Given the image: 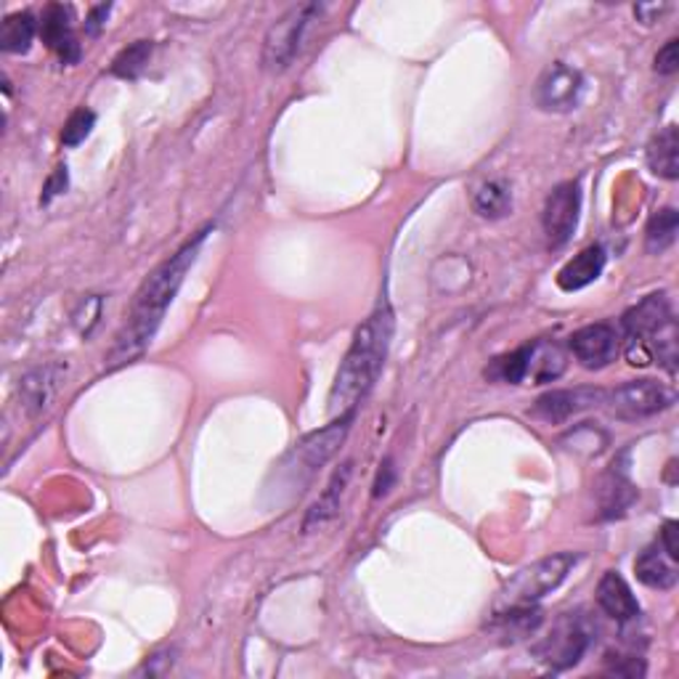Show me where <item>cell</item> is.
Here are the masks:
<instances>
[{
	"mask_svg": "<svg viewBox=\"0 0 679 679\" xmlns=\"http://www.w3.org/2000/svg\"><path fill=\"white\" fill-rule=\"evenodd\" d=\"M574 552H555V555H547L536 560L528 568L517 571L512 579L504 584V589L497 598V613L512 611V607H528L536 605L539 600H545L547 594H552L560 584L565 581V576L571 574V568L576 565Z\"/></svg>",
	"mask_w": 679,
	"mask_h": 679,
	"instance_id": "4",
	"label": "cell"
},
{
	"mask_svg": "<svg viewBox=\"0 0 679 679\" xmlns=\"http://www.w3.org/2000/svg\"><path fill=\"white\" fill-rule=\"evenodd\" d=\"M354 420H356V412L335 417L330 425L303 438L300 444H297L295 449L290 451L287 460H284V464H282L284 473H287L292 481H297V484H306V481L311 478L316 470L321 467V464H326L332 460V454L337 451V446L343 444L345 436H348L350 422Z\"/></svg>",
	"mask_w": 679,
	"mask_h": 679,
	"instance_id": "7",
	"label": "cell"
},
{
	"mask_svg": "<svg viewBox=\"0 0 679 679\" xmlns=\"http://www.w3.org/2000/svg\"><path fill=\"white\" fill-rule=\"evenodd\" d=\"M393 330H396V321H393V311L388 306H380L356 330L354 343H350L330 390L332 417L356 412L367 393L374 388V383L383 374L385 359H388Z\"/></svg>",
	"mask_w": 679,
	"mask_h": 679,
	"instance_id": "2",
	"label": "cell"
},
{
	"mask_svg": "<svg viewBox=\"0 0 679 679\" xmlns=\"http://www.w3.org/2000/svg\"><path fill=\"white\" fill-rule=\"evenodd\" d=\"M669 11V3H637L635 5V16L642 22V25H653L661 16Z\"/></svg>",
	"mask_w": 679,
	"mask_h": 679,
	"instance_id": "31",
	"label": "cell"
},
{
	"mask_svg": "<svg viewBox=\"0 0 679 679\" xmlns=\"http://www.w3.org/2000/svg\"><path fill=\"white\" fill-rule=\"evenodd\" d=\"M67 183H69L67 165H59V168L53 170L51 176H49V181H46V187H43V196H40V205H49V202L53 200V196H59V194L67 192Z\"/></svg>",
	"mask_w": 679,
	"mask_h": 679,
	"instance_id": "29",
	"label": "cell"
},
{
	"mask_svg": "<svg viewBox=\"0 0 679 679\" xmlns=\"http://www.w3.org/2000/svg\"><path fill=\"white\" fill-rule=\"evenodd\" d=\"M605 398V390L600 388H574V390H550L545 396L536 398L531 407V417L547 422V425H560V422L571 420L574 414L584 412V409L600 407Z\"/></svg>",
	"mask_w": 679,
	"mask_h": 679,
	"instance_id": "12",
	"label": "cell"
},
{
	"mask_svg": "<svg viewBox=\"0 0 679 679\" xmlns=\"http://www.w3.org/2000/svg\"><path fill=\"white\" fill-rule=\"evenodd\" d=\"M655 73L658 75H675L679 69V40H666V46L655 53Z\"/></svg>",
	"mask_w": 679,
	"mask_h": 679,
	"instance_id": "28",
	"label": "cell"
},
{
	"mask_svg": "<svg viewBox=\"0 0 679 679\" xmlns=\"http://www.w3.org/2000/svg\"><path fill=\"white\" fill-rule=\"evenodd\" d=\"M679 234V213L675 207H661L655 210L645 226V249L651 255H661L677 242Z\"/></svg>",
	"mask_w": 679,
	"mask_h": 679,
	"instance_id": "24",
	"label": "cell"
},
{
	"mask_svg": "<svg viewBox=\"0 0 679 679\" xmlns=\"http://www.w3.org/2000/svg\"><path fill=\"white\" fill-rule=\"evenodd\" d=\"M393 481H396V467H393L390 460H385L380 464L377 481H374V497H385V494L390 491Z\"/></svg>",
	"mask_w": 679,
	"mask_h": 679,
	"instance_id": "32",
	"label": "cell"
},
{
	"mask_svg": "<svg viewBox=\"0 0 679 679\" xmlns=\"http://www.w3.org/2000/svg\"><path fill=\"white\" fill-rule=\"evenodd\" d=\"M605 268V249L600 244H589L579 255L568 260L558 273V287L563 292H579L600 279Z\"/></svg>",
	"mask_w": 679,
	"mask_h": 679,
	"instance_id": "16",
	"label": "cell"
},
{
	"mask_svg": "<svg viewBox=\"0 0 679 679\" xmlns=\"http://www.w3.org/2000/svg\"><path fill=\"white\" fill-rule=\"evenodd\" d=\"M112 5H93L91 14H88L86 20V33L88 35H99L101 27L106 25V16H110Z\"/></svg>",
	"mask_w": 679,
	"mask_h": 679,
	"instance_id": "33",
	"label": "cell"
},
{
	"mask_svg": "<svg viewBox=\"0 0 679 679\" xmlns=\"http://www.w3.org/2000/svg\"><path fill=\"white\" fill-rule=\"evenodd\" d=\"M581 213V189L576 181H565L552 189L547 196L545 213H541V226H545L547 242L552 247H563L565 242L574 236L576 226H579Z\"/></svg>",
	"mask_w": 679,
	"mask_h": 679,
	"instance_id": "9",
	"label": "cell"
},
{
	"mask_svg": "<svg viewBox=\"0 0 679 679\" xmlns=\"http://www.w3.org/2000/svg\"><path fill=\"white\" fill-rule=\"evenodd\" d=\"M671 403H675V393L661 385L658 380H629V383L618 385L616 390H605L603 398L607 412L624 422L648 420V417L669 409Z\"/></svg>",
	"mask_w": 679,
	"mask_h": 679,
	"instance_id": "8",
	"label": "cell"
},
{
	"mask_svg": "<svg viewBox=\"0 0 679 679\" xmlns=\"http://www.w3.org/2000/svg\"><path fill=\"white\" fill-rule=\"evenodd\" d=\"M152 51H154L152 40H136L133 46H128V49L117 53L115 62H112V75L123 77V80H136V77L146 69Z\"/></svg>",
	"mask_w": 679,
	"mask_h": 679,
	"instance_id": "26",
	"label": "cell"
},
{
	"mask_svg": "<svg viewBox=\"0 0 679 679\" xmlns=\"http://www.w3.org/2000/svg\"><path fill=\"white\" fill-rule=\"evenodd\" d=\"M473 207L481 218L499 220L512 213V192L504 181L481 183L473 196Z\"/></svg>",
	"mask_w": 679,
	"mask_h": 679,
	"instance_id": "25",
	"label": "cell"
},
{
	"mask_svg": "<svg viewBox=\"0 0 679 679\" xmlns=\"http://www.w3.org/2000/svg\"><path fill=\"white\" fill-rule=\"evenodd\" d=\"M528 359H531V343L521 345V348L510 350V354L497 356V359L488 361L486 367V380L491 383H504V385H521L528 377Z\"/></svg>",
	"mask_w": 679,
	"mask_h": 679,
	"instance_id": "22",
	"label": "cell"
},
{
	"mask_svg": "<svg viewBox=\"0 0 679 679\" xmlns=\"http://www.w3.org/2000/svg\"><path fill=\"white\" fill-rule=\"evenodd\" d=\"M40 38L64 64H75L80 59V43L73 33V9L69 5H46L43 20H40Z\"/></svg>",
	"mask_w": 679,
	"mask_h": 679,
	"instance_id": "14",
	"label": "cell"
},
{
	"mask_svg": "<svg viewBox=\"0 0 679 679\" xmlns=\"http://www.w3.org/2000/svg\"><path fill=\"white\" fill-rule=\"evenodd\" d=\"M648 165L658 178L677 181L679 178V130L677 125H666L648 144Z\"/></svg>",
	"mask_w": 679,
	"mask_h": 679,
	"instance_id": "18",
	"label": "cell"
},
{
	"mask_svg": "<svg viewBox=\"0 0 679 679\" xmlns=\"http://www.w3.org/2000/svg\"><path fill=\"white\" fill-rule=\"evenodd\" d=\"M93 125H97V112L86 110V106H80V110H75L73 115H69V120L64 123V130H62V144L64 146H77L82 144V141L91 136Z\"/></svg>",
	"mask_w": 679,
	"mask_h": 679,
	"instance_id": "27",
	"label": "cell"
},
{
	"mask_svg": "<svg viewBox=\"0 0 679 679\" xmlns=\"http://www.w3.org/2000/svg\"><path fill=\"white\" fill-rule=\"evenodd\" d=\"M598 605L603 607L611 618H616L618 624L637 622L642 613L640 603H637L635 592L618 571H605L603 579L598 584Z\"/></svg>",
	"mask_w": 679,
	"mask_h": 679,
	"instance_id": "15",
	"label": "cell"
},
{
	"mask_svg": "<svg viewBox=\"0 0 679 679\" xmlns=\"http://www.w3.org/2000/svg\"><path fill=\"white\" fill-rule=\"evenodd\" d=\"M350 473H354V464L345 462L343 467L337 470L335 475H332L330 486L324 488V494L319 497V502L313 504L311 512L306 515V523H303V531H311V528L316 526H324L326 521H332V517L340 512V502H343V494H345V486H348L350 481Z\"/></svg>",
	"mask_w": 679,
	"mask_h": 679,
	"instance_id": "21",
	"label": "cell"
},
{
	"mask_svg": "<svg viewBox=\"0 0 679 679\" xmlns=\"http://www.w3.org/2000/svg\"><path fill=\"white\" fill-rule=\"evenodd\" d=\"M584 93V77L579 69L558 62L545 69L536 82V104L545 112H571L579 106Z\"/></svg>",
	"mask_w": 679,
	"mask_h": 679,
	"instance_id": "11",
	"label": "cell"
},
{
	"mask_svg": "<svg viewBox=\"0 0 679 679\" xmlns=\"http://www.w3.org/2000/svg\"><path fill=\"white\" fill-rule=\"evenodd\" d=\"M594 640V627L587 613H563L552 629L547 631L534 648V655L539 664H545L552 671L574 669L589 651Z\"/></svg>",
	"mask_w": 679,
	"mask_h": 679,
	"instance_id": "5",
	"label": "cell"
},
{
	"mask_svg": "<svg viewBox=\"0 0 679 679\" xmlns=\"http://www.w3.org/2000/svg\"><path fill=\"white\" fill-rule=\"evenodd\" d=\"M59 367H40L25 374L22 380V401H25L29 414H40L51 407L53 396L59 388Z\"/></svg>",
	"mask_w": 679,
	"mask_h": 679,
	"instance_id": "20",
	"label": "cell"
},
{
	"mask_svg": "<svg viewBox=\"0 0 679 679\" xmlns=\"http://www.w3.org/2000/svg\"><path fill=\"white\" fill-rule=\"evenodd\" d=\"M627 337L629 364L645 367L658 361L675 374L677 369V324L666 292L642 297L622 319Z\"/></svg>",
	"mask_w": 679,
	"mask_h": 679,
	"instance_id": "3",
	"label": "cell"
},
{
	"mask_svg": "<svg viewBox=\"0 0 679 679\" xmlns=\"http://www.w3.org/2000/svg\"><path fill=\"white\" fill-rule=\"evenodd\" d=\"M568 359H565L563 348L550 340H536L531 343V359H528V377L534 385H547L555 383L558 377H563Z\"/></svg>",
	"mask_w": 679,
	"mask_h": 679,
	"instance_id": "19",
	"label": "cell"
},
{
	"mask_svg": "<svg viewBox=\"0 0 679 679\" xmlns=\"http://www.w3.org/2000/svg\"><path fill=\"white\" fill-rule=\"evenodd\" d=\"M677 534H679V523L677 521H666L664 528H661V541L664 552L671 560H679V545H677Z\"/></svg>",
	"mask_w": 679,
	"mask_h": 679,
	"instance_id": "30",
	"label": "cell"
},
{
	"mask_svg": "<svg viewBox=\"0 0 679 679\" xmlns=\"http://www.w3.org/2000/svg\"><path fill=\"white\" fill-rule=\"evenodd\" d=\"M210 229L213 226H205L202 231H196L192 240L183 244L176 255H170L165 264H159L141 282V287L128 308V316H125L123 330L117 332L115 345H112L110 356H106V361H110L106 367L117 369L123 364H130V361L139 359L149 348L152 337L157 335L159 324H163L165 313H168L172 297L178 295L189 268L194 266L200 247L205 244Z\"/></svg>",
	"mask_w": 679,
	"mask_h": 679,
	"instance_id": "1",
	"label": "cell"
},
{
	"mask_svg": "<svg viewBox=\"0 0 679 679\" xmlns=\"http://www.w3.org/2000/svg\"><path fill=\"white\" fill-rule=\"evenodd\" d=\"M637 502V486L631 484L627 457L616 460L611 467L600 475L598 484V504H600V517L613 521V517L627 515L631 504Z\"/></svg>",
	"mask_w": 679,
	"mask_h": 679,
	"instance_id": "13",
	"label": "cell"
},
{
	"mask_svg": "<svg viewBox=\"0 0 679 679\" xmlns=\"http://www.w3.org/2000/svg\"><path fill=\"white\" fill-rule=\"evenodd\" d=\"M635 574L645 587L671 589L677 584V560H671L661 545H651L635 560Z\"/></svg>",
	"mask_w": 679,
	"mask_h": 679,
	"instance_id": "17",
	"label": "cell"
},
{
	"mask_svg": "<svg viewBox=\"0 0 679 679\" xmlns=\"http://www.w3.org/2000/svg\"><path fill=\"white\" fill-rule=\"evenodd\" d=\"M568 348L574 354V359L579 361L584 369H605L622 354V337L605 321L598 324H587L581 330H576L568 340Z\"/></svg>",
	"mask_w": 679,
	"mask_h": 679,
	"instance_id": "10",
	"label": "cell"
},
{
	"mask_svg": "<svg viewBox=\"0 0 679 679\" xmlns=\"http://www.w3.org/2000/svg\"><path fill=\"white\" fill-rule=\"evenodd\" d=\"M321 11L324 5L319 3H300L292 5L282 20L273 22L264 40V67L268 73H284L295 62L308 27L316 16H321Z\"/></svg>",
	"mask_w": 679,
	"mask_h": 679,
	"instance_id": "6",
	"label": "cell"
},
{
	"mask_svg": "<svg viewBox=\"0 0 679 679\" xmlns=\"http://www.w3.org/2000/svg\"><path fill=\"white\" fill-rule=\"evenodd\" d=\"M38 35V22L29 11L9 14L0 25V49L5 53H27L33 49V40Z\"/></svg>",
	"mask_w": 679,
	"mask_h": 679,
	"instance_id": "23",
	"label": "cell"
}]
</instances>
